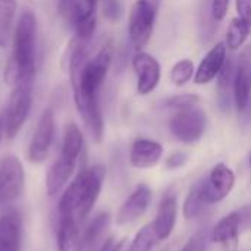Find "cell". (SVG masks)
<instances>
[{"label":"cell","mask_w":251,"mask_h":251,"mask_svg":"<svg viewBox=\"0 0 251 251\" xmlns=\"http://www.w3.org/2000/svg\"><path fill=\"white\" fill-rule=\"evenodd\" d=\"M113 46L107 41L88 59L81 40H72L69 47V78L74 91V101L85 128L94 143H101L104 135V121L99 103L100 88L112 65Z\"/></svg>","instance_id":"6da1fadb"},{"label":"cell","mask_w":251,"mask_h":251,"mask_svg":"<svg viewBox=\"0 0 251 251\" xmlns=\"http://www.w3.org/2000/svg\"><path fill=\"white\" fill-rule=\"evenodd\" d=\"M37 57V18L25 10L13 32V50L6 63L4 79L7 84L34 82Z\"/></svg>","instance_id":"7a4b0ae2"},{"label":"cell","mask_w":251,"mask_h":251,"mask_svg":"<svg viewBox=\"0 0 251 251\" xmlns=\"http://www.w3.org/2000/svg\"><path fill=\"white\" fill-rule=\"evenodd\" d=\"M106 178V168L94 165L84 168L65 190L59 201V218L84 221L93 210Z\"/></svg>","instance_id":"3957f363"},{"label":"cell","mask_w":251,"mask_h":251,"mask_svg":"<svg viewBox=\"0 0 251 251\" xmlns=\"http://www.w3.org/2000/svg\"><path fill=\"white\" fill-rule=\"evenodd\" d=\"M84 149V135L76 124L66 125L62 140L59 157L50 166L46 175V191L49 196H56L69 181L74 174L78 159Z\"/></svg>","instance_id":"277c9868"},{"label":"cell","mask_w":251,"mask_h":251,"mask_svg":"<svg viewBox=\"0 0 251 251\" xmlns=\"http://www.w3.org/2000/svg\"><path fill=\"white\" fill-rule=\"evenodd\" d=\"M156 4L151 0H137L129 10L128 35L132 47L141 51L150 41L156 24Z\"/></svg>","instance_id":"5b68a950"},{"label":"cell","mask_w":251,"mask_h":251,"mask_svg":"<svg viewBox=\"0 0 251 251\" xmlns=\"http://www.w3.org/2000/svg\"><path fill=\"white\" fill-rule=\"evenodd\" d=\"M32 84L34 82H18L13 85L3 116L6 138H15L28 119L32 103Z\"/></svg>","instance_id":"8992f818"},{"label":"cell","mask_w":251,"mask_h":251,"mask_svg":"<svg viewBox=\"0 0 251 251\" xmlns=\"http://www.w3.org/2000/svg\"><path fill=\"white\" fill-rule=\"evenodd\" d=\"M99 0H68L60 3L62 15L72 24L76 38L81 41L90 40L97 26Z\"/></svg>","instance_id":"52a82bcc"},{"label":"cell","mask_w":251,"mask_h":251,"mask_svg":"<svg viewBox=\"0 0 251 251\" xmlns=\"http://www.w3.org/2000/svg\"><path fill=\"white\" fill-rule=\"evenodd\" d=\"M206 122V113L200 107L191 106L178 109V112L171 118L169 129L176 140L185 144H193L204 135Z\"/></svg>","instance_id":"ba28073f"},{"label":"cell","mask_w":251,"mask_h":251,"mask_svg":"<svg viewBox=\"0 0 251 251\" xmlns=\"http://www.w3.org/2000/svg\"><path fill=\"white\" fill-rule=\"evenodd\" d=\"M25 172L21 160L13 156H4L0 160V206L12 204L22 193Z\"/></svg>","instance_id":"9c48e42d"},{"label":"cell","mask_w":251,"mask_h":251,"mask_svg":"<svg viewBox=\"0 0 251 251\" xmlns=\"http://www.w3.org/2000/svg\"><path fill=\"white\" fill-rule=\"evenodd\" d=\"M54 112L51 107H47L41 112L35 131L28 146V159L32 163H43L49 156L53 137H54Z\"/></svg>","instance_id":"30bf717a"},{"label":"cell","mask_w":251,"mask_h":251,"mask_svg":"<svg viewBox=\"0 0 251 251\" xmlns=\"http://www.w3.org/2000/svg\"><path fill=\"white\" fill-rule=\"evenodd\" d=\"M132 68L137 75V91L140 96L153 93L162 78V66L159 60L150 53L141 50L132 57Z\"/></svg>","instance_id":"8fae6325"},{"label":"cell","mask_w":251,"mask_h":251,"mask_svg":"<svg viewBox=\"0 0 251 251\" xmlns=\"http://www.w3.org/2000/svg\"><path fill=\"white\" fill-rule=\"evenodd\" d=\"M232 91L237 112H246L251 99V44L241 51L238 57Z\"/></svg>","instance_id":"7c38bea8"},{"label":"cell","mask_w":251,"mask_h":251,"mask_svg":"<svg viewBox=\"0 0 251 251\" xmlns=\"http://www.w3.org/2000/svg\"><path fill=\"white\" fill-rule=\"evenodd\" d=\"M235 185V174L225 163H218L204 178V196L209 204H215L226 199Z\"/></svg>","instance_id":"4fadbf2b"},{"label":"cell","mask_w":251,"mask_h":251,"mask_svg":"<svg viewBox=\"0 0 251 251\" xmlns=\"http://www.w3.org/2000/svg\"><path fill=\"white\" fill-rule=\"evenodd\" d=\"M153 194L147 184H138L135 190L128 196L116 213V224L119 226L129 225L138 221L151 203Z\"/></svg>","instance_id":"5bb4252c"},{"label":"cell","mask_w":251,"mask_h":251,"mask_svg":"<svg viewBox=\"0 0 251 251\" xmlns=\"http://www.w3.org/2000/svg\"><path fill=\"white\" fill-rule=\"evenodd\" d=\"M226 51H228L226 44L224 41H219L206 53V56L201 59V62L194 74V82L197 85L209 84L210 81L218 78L219 72L222 71V68L225 66L226 60H228Z\"/></svg>","instance_id":"9a60e30c"},{"label":"cell","mask_w":251,"mask_h":251,"mask_svg":"<svg viewBox=\"0 0 251 251\" xmlns=\"http://www.w3.org/2000/svg\"><path fill=\"white\" fill-rule=\"evenodd\" d=\"M163 156V146L149 138H137L129 149V163L135 169L156 166Z\"/></svg>","instance_id":"2e32d148"},{"label":"cell","mask_w":251,"mask_h":251,"mask_svg":"<svg viewBox=\"0 0 251 251\" xmlns=\"http://www.w3.org/2000/svg\"><path fill=\"white\" fill-rule=\"evenodd\" d=\"M178 216V201L174 194L165 196L163 200L159 204V210L156 215V219L153 222V226L157 232L159 240H166L172 234Z\"/></svg>","instance_id":"e0dca14e"},{"label":"cell","mask_w":251,"mask_h":251,"mask_svg":"<svg viewBox=\"0 0 251 251\" xmlns=\"http://www.w3.org/2000/svg\"><path fill=\"white\" fill-rule=\"evenodd\" d=\"M21 216L10 210L0 216V251H19Z\"/></svg>","instance_id":"ac0fdd59"},{"label":"cell","mask_w":251,"mask_h":251,"mask_svg":"<svg viewBox=\"0 0 251 251\" xmlns=\"http://www.w3.org/2000/svg\"><path fill=\"white\" fill-rule=\"evenodd\" d=\"M57 250L84 251L82 238L78 231V222H75L71 218H59Z\"/></svg>","instance_id":"d6986e66"},{"label":"cell","mask_w":251,"mask_h":251,"mask_svg":"<svg viewBox=\"0 0 251 251\" xmlns=\"http://www.w3.org/2000/svg\"><path fill=\"white\" fill-rule=\"evenodd\" d=\"M241 232V221L238 212H231L224 216L212 231V240L218 244L228 246L235 243Z\"/></svg>","instance_id":"ffe728a7"},{"label":"cell","mask_w":251,"mask_h":251,"mask_svg":"<svg viewBox=\"0 0 251 251\" xmlns=\"http://www.w3.org/2000/svg\"><path fill=\"white\" fill-rule=\"evenodd\" d=\"M206 206H209V203L204 196V178H201L191 185V188L185 197L184 207H182L184 218L185 219L197 218L204 210Z\"/></svg>","instance_id":"44dd1931"},{"label":"cell","mask_w":251,"mask_h":251,"mask_svg":"<svg viewBox=\"0 0 251 251\" xmlns=\"http://www.w3.org/2000/svg\"><path fill=\"white\" fill-rule=\"evenodd\" d=\"M16 9L18 0H0V49H6L10 44Z\"/></svg>","instance_id":"7402d4cb"},{"label":"cell","mask_w":251,"mask_h":251,"mask_svg":"<svg viewBox=\"0 0 251 251\" xmlns=\"http://www.w3.org/2000/svg\"><path fill=\"white\" fill-rule=\"evenodd\" d=\"M110 224V215L109 213H100L97 215L90 225L87 226L84 237H82V244L84 247H94L104 235Z\"/></svg>","instance_id":"603a6c76"},{"label":"cell","mask_w":251,"mask_h":251,"mask_svg":"<svg viewBox=\"0 0 251 251\" xmlns=\"http://www.w3.org/2000/svg\"><path fill=\"white\" fill-rule=\"evenodd\" d=\"M159 237L157 232L151 224L144 225L137 235L134 237V240L129 243V251H153V249L156 247V244L159 243Z\"/></svg>","instance_id":"cb8c5ba5"},{"label":"cell","mask_w":251,"mask_h":251,"mask_svg":"<svg viewBox=\"0 0 251 251\" xmlns=\"http://www.w3.org/2000/svg\"><path fill=\"white\" fill-rule=\"evenodd\" d=\"M250 29L249 26L240 19V18H234L228 26L226 31V40L225 44L228 47V50H238L247 40V37L250 35Z\"/></svg>","instance_id":"d4e9b609"},{"label":"cell","mask_w":251,"mask_h":251,"mask_svg":"<svg viewBox=\"0 0 251 251\" xmlns=\"http://www.w3.org/2000/svg\"><path fill=\"white\" fill-rule=\"evenodd\" d=\"M194 74H196L194 62L191 59H181L171 69V81L176 87H182L191 81Z\"/></svg>","instance_id":"484cf974"},{"label":"cell","mask_w":251,"mask_h":251,"mask_svg":"<svg viewBox=\"0 0 251 251\" xmlns=\"http://www.w3.org/2000/svg\"><path fill=\"white\" fill-rule=\"evenodd\" d=\"M234 76H235V66L232 63V60L228 59L225 66L222 68V71L218 75V91H219L221 100L228 97L231 88L234 90Z\"/></svg>","instance_id":"4316f807"},{"label":"cell","mask_w":251,"mask_h":251,"mask_svg":"<svg viewBox=\"0 0 251 251\" xmlns=\"http://www.w3.org/2000/svg\"><path fill=\"white\" fill-rule=\"evenodd\" d=\"M101 12L109 22H119L124 15V3L122 0H101Z\"/></svg>","instance_id":"83f0119b"},{"label":"cell","mask_w":251,"mask_h":251,"mask_svg":"<svg viewBox=\"0 0 251 251\" xmlns=\"http://www.w3.org/2000/svg\"><path fill=\"white\" fill-rule=\"evenodd\" d=\"M200 101L199 96L194 94H181V96H174L172 99L168 100V106L174 107V109H185V107H191V106H197V103Z\"/></svg>","instance_id":"f1b7e54d"},{"label":"cell","mask_w":251,"mask_h":251,"mask_svg":"<svg viewBox=\"0 0 251 251\" xmlns=\"http://www.w3.org/2000/svg\"><path fill=\"white\" fill-rule=\"evenodd\" d=\"M228 9H229V0H212L210 13L215 21L218 22L224 21L228 13Z\"/></svg>","instance_id":"f546056e"},{"label":"cell","mask_w":251,"mask_h":251,"mask_svg":"<svg viewBox=\"0 0 251 251\" xmlns=\"http://www.w3.org/2000/svg\"><path fill=\"white\" fill-rule=\"evenodd\" d=\"M238 18L249 26L251 32V0H235Z\"/></svg>","instance_id":"4dcf8cb0"},{"label":"cell","mask_w":251,"mask_h":251,"mask_svg":"<svg viewBox=\"0 0 251 251\" xmlns=\"http://www.w3.org/2000/svg\"><path fill=\"white\" fill-rule=\"evenodd\" d=\"M179 251H206V234L199 232L193 235Z\"/></svg>","instance_id":"1f68e13d"},{"label":"cell","mask_w":251,"mask_h":251,"mask_svg":"<svg viewBox=\"0 0 251 251\" xmlns=\"http://www.w3.org/2000/svg\"><path fill=\"white\" fill-rule=\"evenodd\" d=\"M185 162H187V156H185L184 153L176 151V153H172V154L166 159V166H168L169 169H178V168L184 166Z\"/></svg>","instance_id":"d6a6232c"},{"label":"cell","mask_w":251,"mask_h":251,"mask_svg":"<svg viewBox=\"0 0 251 251\" xmlns=\"http://www.w3.org/2000/svg\"><path fill=\"white\" fill-rule=\"evenodd\" d=\"M237 212H238L240 221H241V231H249V229H251V204L241 207Z\"/></svg>","instance_id":"836d02e7"},{"label":"cell","mask_w":251,"mask_h":251,"mask_svg":"<svg viewBox=\"0 0 251 251\" xmlns=\"http://www.w3.org/2000/svg\"><path fill=\"white\" fill-rule=\"evenodd\" d=\"M115 247H116V243L113 241V238H109L101 244L100 251H115Z\"/></svg>","instance_id":"e575fe53"},{"label":"cell","mask_w":251,"mask_h":251,"mask_svg":"<svg viewBox=\"0 0 251 251\" xmlns=\"http://www.w3.org/2000/svg\"><path fill=\"white\" fill-rule=\"evenodd\" d=\"M115 251H129V241L128 240H122L116 244Z\"/></svg>","instance_id":"d590c367"},{"label":"cell","mask_w":251,"mask_h":251,"mask_svg":"<svg viewBox=\"0 0 251 251\" xmlns=\"http://www.w3.org/2000/svg\"><path fill=\"white\" fill-rule=\"evenodd\" d=\"M4 134V121H3V116L0 118V141H1V137Z\"/></svg>","instance_id":"8d00e7d4"},{"label":"cell","mask_w":251,"mask_h":251,"mask_svg":"<svg viewBox=\"0 0 251 251\" xmlns=\"http://www.w3.org/2000/svg\"><path fill=\"white\" fill-rule=\"evenodd\" d=\"M65 1H68V0H59V3H65Z\"/></svg>","instance_id":"74e56055"},{"label":"cell","mask_w":251,"mask_h":251,"mask_svg":"<svg viewBox=\"0 0 251 251\" xmlns=\"http://www.w3.org/2000/svg\"><path fill=\"white\" fill-rule=\"evenodd\" d=\"M250 166H251V156H250Z\"/></svg>","instance_id":"f35d334b"},{"label":"cell","mask_w":251,"mask_h":251,"mask_svg":"<svg viewBox=\"0 0 251 251\" xmlns=\"http://www.w3.org/2000/svg\"><path fill=\"white\" fill-rule=\"evenodd\" d=\"M165 251H168V250H165Z\"/></svg>","instance_id":"ab89813d"}]
</instances>
